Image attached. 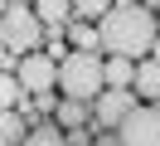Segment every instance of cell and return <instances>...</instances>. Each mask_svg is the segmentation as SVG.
I'll list each match as a JSON object with an SVG mask.
<instances>
[{
  "mask_svg": "<svg viewBox=\"0 0 160 146\" xmlns=\"http://www.w3.org/2000/svg\"><path fill=\"white\" fill-rule=\"evenodd\" d=\"M97 24H102V49H107V54H126V58H136V63L150 58V49H155V39H160V19L150 15L141 0H117Z\"/></svg>",
  "mask_w": 160,
  "mask_h": 146,
  "instance_id": "obj_1",
  "label": "cell"
},
{
  "mask_svg": "<svg viewBox=\"0 0 160 146\" xmlns=\"http://www.w3.org/2000/svg\"><path fill=\"white\" fill-rule=\"evenodd\" d=\"M58 88H63V97L97 102V93L107 88V58H97L92 49H68L58 63Z\"/></svg>",
  "mask_w": 160,
  "mask_h": 146,
  "instance_id": "obj_2",
  "label": "cell"
},
{
  "mask_svg": "<svg viewBox=\"0 0 160 146\" xmlns=\"http://www.w3.org/2000/svg\"><path fill=\"white\" fill-rule=\"evenodd\" d=\"M44 19H39V10H29V5H20V0H5V15H0V39H5V54H34V49L44 44Z\"/></svg>",
  "mask_w": 160,
  "mask_h": 146,
  "instance_id": "obj_3",
  "label": "cell"
},
{
  "mask_svg": "<svg viewBox=\"0 0 160 146\" xmlns=\"http://www.w3.org/2000/svg\"><path fill=\"white\" fill-rule=\"evenodd\" d=\"M117 141L121 146H160V102L131 107L126 122L117 127Z\"/></svg>",
  "mask_w": 160,
  "mask_h": 146,
  "instance_id": "obj_4",
  "label": "cell"
},
{
  "mask_svg": "<svg viewBox=\"0 0 160 146\" xmlns=\"http://www.w3.org/2000/svg\"><path fill=\"white\" fill-rule=\"evenodd\" d=\"M15 73L24 78V88H29V93H49V88H58V58L53 54H44V49H34V54H24L20 58V68H15Z\"/></svg>",
  "mask_w": 160,
  "mask_h": 146,
  "instance_id": "obj_5",
  "label": "cell"
},
{
  "mask_svg": "<svg viewBox=\"0 0 160 146\" xmlns=\"http://www.w3.org/2000/svg\"><path fill=\"white\" fill-rule=\"evenodd\" d=\"M131 107H136V93H131V88H102L97 93V122L92 127H112V132H117Z\"/></svg>",
  "mask_w": 160,
  "mask_h": 146,
  "instance_id": "obj_6",
  "label": "cell"
},
{
  "mask_svg": "<svg viewBox=\"0 0 160 146\" xmlns=\"http://www.w3.org/2000/svg\"><path fill=\"white\" fill-rule=\"evenodd\" d=\"M29 132L34 127L24 122V107H5V117H0V146H24Z\"/></svg>",
  "mask_w": 160,
  "mask_h": 146,
  "instance_id": "obj_7",
  "label": "cell"
},
{
  "mask_svg": "<svg viewBox=\"0 0 160 146\" xmlns=\"http://www.w3.org/2000/svg\"><path fill=\"white\" fill-rule=\"evenodd\" d=\"M136 97L160 102V58H141L136 63Z\"/></svg>",
  "mask_w": 160,
  "mask_h": 146,
  "instance_id": "obj_8",
  "label": "cell"
},
{
  "mask_svg": "<svg viewBox=\"0 0 160 146\" xmlns=\"http://www.w3.org/2000/svg\"><path fill=\"white\" fill-rule=\"evenodd\" d=\"M107 88H136V58L112 54L107 58Z\"/></svg>",
  "mask_w": 160,
  "mask_h": 146,
  "instance_id": "obj_9",
  "label": "cell"
},
{
  "mask_svg": "<svg viewBox=\"0 0 160 146\" xmlns=\"http://www.w3.org/2000/svg\"><path fill=\"white\" fill-rule=\"evenodd\" d=\"M0 102L5 107H29V88H24V78L10 73V68H5V78H0Z\"/></svg>",
  "mask_w": 160,
  "mask_h": 146,
  "instance_id": "obj_10",
  "label": "cell"
},
{
  "mask_svg": "<svg viewBox=\"0 0 160 146\" xmlns=\"http://www.w3.org/2000/svg\"><path fill=\"white\" fill-rule=\"evenodd\" d=\"M34 10H39V19L49 29H63L68 15H73V0H34Z\"/></svg>",
  "mask_w": 160,
  "mask_h": 146,
  "instance_id": "obj_11",
  "label": "cell"
},
{
  "mask_svg": "<svg viewBox=\"0 0 160 146\" xmlns=\"http://www.w3.org/2000/svg\"><path fill=\"white\" fill-rule=\"evenodd\" d=\"M97 44H102V24H97V19L73 24V49H97Z\"/></svg>",
  "mask_w": 160,
  "mask_h": 146,
  "instance_id": "obj_12",
  "label": "cell"
},
{
  "mask_svg": "<svg viewBox=\"0 0 160 146\" xmlns=\"http://www.w3.org/2000/svg\"><path fill=\"white\" fill-rule=\"evenodd\" d=\"M24 146H68V136H63L58 122H53V127H34V132L24 136Z\"/></svg>",
  "mask_w": 160,
  "mask_h": 146,
  "instance_id": "obj_13",
  "label": "cell"
},
{
  "mask_svg": "<svg viewBox=\"0 0 160 146\" xmlns=\"http://www.w3.org/2000/svg\"><path fill=\"white\" fill-rule=\"evenodd\" d=\"M112 5H117V0H73V15L78 19H102Z\"/></svg>",
  "mask_w": 160,
  "mask_h": 146,
  "instance_id": "obj_14",
  "label": "cell"
},
{
  "mask_svg": "<svg viewBox=\"0 0 160 146\" xmlns=\"http://www.w3.org/2000/svg\"><path fill=\"white\" fill-rule=\"evenodd\" d=\"M58 122L63 127H82V97H63L58 102Z\"/></svg>",
  "mask_w": 160,
  "mask_h": 146,
  "instance_id": "obj_15",
  "label": "cell"
},
{
  "mask_svg": "<svg viewBox=\"0 0 160 146\" xmlns=\"http://www.w3.org/2000/svg\"><path fill=\"white\" fill-rule=\"evenodd\" d=\"M150 58H160V39H155V49H150Z\"/></svg>",
  "mask_w": 160,
  "mask_h": 146,
  "instance_id": "obj_16",
  "label": "cell"
},
{
  "mask_svg": "<svg viewBox=\"0 0 160 146\" xmlns=\"http://www.w3.org/2000/svg\"><path fill=\"white\" fill-rule=\"evenodd\" d=\"M20 5H34V0H20Z\"/></svg>",
  "mask_w": 160,
  "mask_h": 146,
  "instance_id": "obj_17",
  "label": "cell"
}]
</instances>
